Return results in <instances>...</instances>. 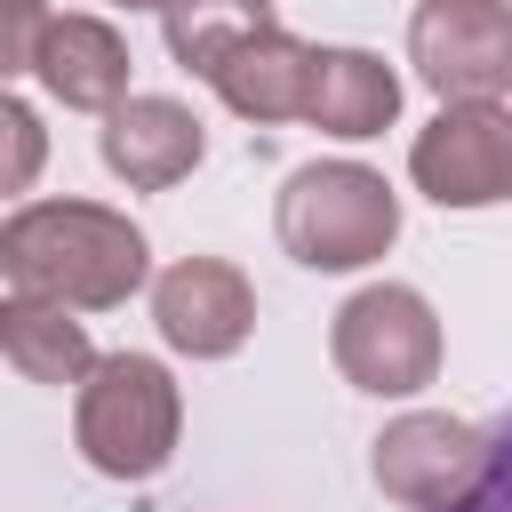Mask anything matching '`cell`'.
<instances>
[{
    "mask_svg": "<svg viewBox=\"0 0 512 512\" xmlns=\"http://www.w3.org/2000/svg\"><path fill=\"white\" fill-rule=\"evenodd\" d=\"M128 40L112 16H56L48 40H40V64L32 80L64 104V112H120L136 88H128Z\"/></svg>",
    "mask_w": 512,
    "mask_h": 512,
    "instance_id": "10",
    "label": "cell"
},
{
    "mask_svg": "<svg viewBox=\"0 0 512 512\" xmlns=\"http://www.w3.org/2000/svg\"><path fill=\"white\" fill-rule=\"evenodd\" d=\"M488 456H496L488 424H464V416H440V408H408L368 440V480L408 512H448L488 480Z\"/></svg>",
    "mask_w": 512,
    "mask_h": 512,
    "instance_id": "6",
    "label": "cell"
},
{
    "mask_svg": "<svg viewBox=\"0 0 512 512\" xmlns=\"http://www.w3.org/2000/svg\"><path fill=\"white\" fill-rule=\"evenodd\" d=\"M176 432H184V392H176L168 360H152V352H104L88 368V384L72 392V448L104 480L168 472Z\"/></svg>",
    "mask_w": 512,
    "mask_h": 512,
    "instance_id": "3",
    "label": "cell"
},
{
    "mask_svg": "<svg viewBox=\"0 0 512 512\" xmlns=\"http://www.w3.org/2000/svg\"><path fill=\"white\" fill-rule=\"evenodd\" d=\"M0 136H8V192H32V176H40V152H48V136H40V112L24 104V96H0Z\"/></svg>",
    "mask_w": 512,
    "mask_h": 512,
    "instance_id": "16",
    "label": "cell"
},
{
    "mask_svg": "<svg viewBox=\"0 0 512 512\" xmlns=\"http://www.w3.org/2000/svg\"><path fill=\"white\" fill-rule=\"evenodd\" d=\"M224 96V112H240L248 128H280V120H304V96H312V40H296L288 24L256 32L248 48H232V64L208 80Z\"/></svg>",
    "mask_w": 512,
    "mask_h": 512,
    "instance_id": "12",
    "label": "cell"
},
{
    "mask_svg": "<svg viewBox=\"0 0 512 512\" xmlns=\"http://www.w3.org/2000/svg\"><path fill=\"white\" fill-rule=\"evenodd\" d=\"M0 360L24 384H88V368L104 360L88 344V320H72L64 304L40 296H0Z\"/></svg>",
    "mask_w": 512,
    "mask_h": 512,
    "instance_id": "13",
    "label": "cell"
},
{
    "mask_svg": "<svg viewBox=\"0 0 512 512\" xmlns=\"http://www.w3.org/2000/svg\"><path fill=\"white\" fill-rule=\"evenodd\" d=\"M408 64L440 104L512 96V0H416Z\"/></svg>",
    "mask_w": 512,
    "mask_h": 512,
    "instance_id": "5",
    "label": "cell"
},
{
    "mask_svg": "<svg viewBox=\"0 0 512 512\" xmlns=\"http://www.w3.org/2000/svg\"><path fill=\"white\" fill-rule=\"evenodd\" d=\"M152 328L184 360H232L256 336V288L224 256H176L152 280Z\"/></svg>",
    "mask_w": 512,
    "mask_h": 512,
    "instance_id": "8",
    "label": "cell"
},
{
    "mask_svg": "<svg viewBox=\"0 0 512 512\" xmlns=\"http://www.w3.org/2000/svg\"><path fill=\"white\" fill-rule=\"evenodd\" d=\"M0 280L8 296L112 312L152 280V240L128 208H104V200H24L0 224Z\"/></svg>",
    "mask_w": 512,
    "mask_h": 512,
    "instance_id": "1",
    "label": "cell"
},
{
    "mask_svg": "<svg viewBox=\"0 0 512 512\" xmlns=\"http://www.w3.org/2000/svg\"><path fill=\"white\" fill-rule=\"evenodd\" d=\"M408 184L432 208L512 200V104H440L408 144Z\"/></svg>",
    "mask_w": 512,
    "mask_h": 512,
    "instance_id": "7",
    "label": "cell"
},
{
    "mask_svg": "<svg viewBox=\"0 0 512 512\" xmlns=\"http://www.w3.org/2000/svg\"><path fill=\"white\" fill-rule=\"evenodd\" d=\"M48 0H0V72L8 80H24L32 64H40V40H48Z\"/></svg>",
    "mask_w": 512,
    "mask_h": 512,
    "instance_id": "15",
    "label": "cell"
},
{
    "mask_svg": "<svg viewBox=\"0 0 512 512\" xmlns=\"http://www.w3.org/2000/svg\"><path fill=\"white\" fill-rule=\"evenodd\" d=\"M208 152V128L184 96H128L120 112H104L96 128V160L128 184V192H168L200 168Z\"/></svg>",
    "mask_w": 512,
    "mask_h": 512,
    "instance_id": "9",
    "label": "cell"
},
{
    "mask_svg": "<svg viewBox=\"0 0 512 512\" xmlns=\"http://www.w3.org/2000/svg\"><path fill=\"white\" fill-rule=\"evenodd\" d=\"M104 8H168V0H104Z\"/></svg>",
    "mask_w": 512,
    "mask_h": 512,
    "instance_id": "19",
    "label": "cell"
},
{
    "mask_svg": "<svg viewBox=\"0 0 512 512\" xmlns=\"http://www.w3.org/2000/svg\"><path fill=\"white\" fill-rule=\"evenodd\" d=\"M304 120L336 144H368L400 120V72L376 48H312V96Z\"/></svg>",
    "mask_w": 512,
    "mask_h": 512,
    "instance_id": "11",
    "label": "cell"
},
{
    "mask_svg": "<svg viewBox=\"0 0 512 512\" xmlns=\"http://www.w3.org/2000/svg\"><path fill=\"white\" fill-rule=\"evenodd\" d=\"M328 360L368 400H416L440 376V312L408 280H368L328 320Z\"/></svg>",
    "mask_w": 512,
    "mask_h": 512,
    "instance_id": "4",
    "label": "cell"
},
{
    "mask_svg": "<svg viewBox=\"0 0 512 512\" xmlns=\"http://www.w3.org/2000/svg\"><path fill=\"white\" fill-rule=\"evenodd\" d=\"M272 232L304 272H360L400 240V192L368 160H304L272 200Z\"/></svg>",
    "mask_w": 512,
    "mask_h": 512,
    "instance_id": "2",
    "label": "cell"
},
{
    "mask_svg": "<svg viewBox=\"0 0 512 512\" xmlns=\"http://www.w3.org/2000/svg\"><path fill=\"white\" fill-rule=\"evenodd\" d=\"M488 440H496V448H504V456H512V408H504V416H496V424H488Z\"/></svg>",
    "mask_w": 512,
    "mask_h": 512,
    "instance_id": "18",
    "label": "cell"
},
{
    "mask_svg": "<svg viewBox=\"0 0 512 512\" xmlns=\"http://www.w3.org/2000/svg\"><path fill=\"white\" fill-rule=\"evenodd\" d=\"M488 448H496V440H488ZM448 512H512V456L496 448V456H488V480H480L464 504H448Z\"/></svg>",
    "mask_w": 512,
    "mask_h": 512,
    "instance_id": "17",
    "label": "cell"
},
{
    "mask_svg": "<svg viewBox=\"0 0 512 512\" xmlns=\"http://www.w3.org/2000/svg\"><path fill=\"white\" fill-rule=\"evenodd\" d=\"M272 0H168L160 8V40L192 80H216L232 64V48H248L256 32H272Z\"/></svg>",
    "mask_w": 512,
    "mask_h": 512,
    "instance_id": "14",
    "label": "cell"
}]
</instances>
